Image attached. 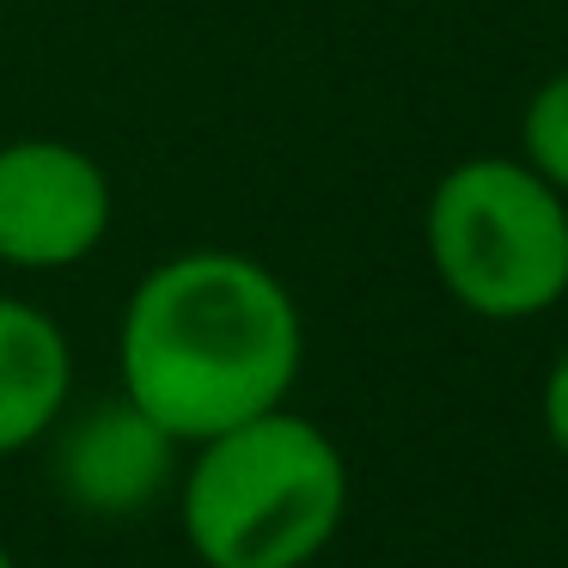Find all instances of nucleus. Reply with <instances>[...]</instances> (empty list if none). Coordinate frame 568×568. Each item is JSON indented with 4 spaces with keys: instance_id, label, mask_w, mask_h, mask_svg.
Wrapping results in <instances>:
<instances>
[{
    "instance_id": "obj_6",
    "label": "nucleus",
    "mask_w": 568,
    "mask_h": 568,
    "mask_svg": "<svg viewBox=\"0 0 568 568\" xmlns=\"http://www.w3.org/2000/svg\"><path fill=\"white\" fill-rule=\"evenodd\" d=\"M74 392L68 331L31 300L0 294V458L50 440Z\"/></svg>"
},
{
    "instance_id": "obj_7",
    "label": "nucleus",
    "mask_w": 568,
    "mask_h": 568,
    "mask_svg": "<svg viewBox=\"0 0 568 568\" xmlns=\"http://www.w3.org/2000/svg\"><path fill=\"white\" fill-rule=\"evenodd\" d=\"M519 160L568 196V74H550L519 116Z\"/></svg>"
},
{
    "instance_id": "obj_8",
    "label": "nucleus",
    "mask_w": 568,
    "mask_h": 568,
    "mask_svg": "<svg viewBox=\"0 0 568 568\" xmlns=\"http://www.w3.org/2000/svg\"><path fill=\"white\" fill-rule=\"evenodd\" d=\"M538 416H544V434H550V446L568 458V348L550 361V373H544Z\"/></svg>"
},
{
    "instance_id": "obj_5",
    "label": "nucleus",
    "mask_w": 568,
    "mask_h": 568,
    "mask_svg": "<svg viewBox=\"0 0 568 568\" xmlns=\"http://www.w3.org/2000/svg\"><path fill=\"white\" fill-rule=\"evenodd\" d=\"M50 470L62 501L99 519L148 514L178 477V440L129 397L62 416L50 434Z\"/></svg>"
},
{
    "instance_id": "obj_4",
    "label": "nucleus",
    "mask_w": 568,
    "mask_h": 568,
    "mask_svg": "<svg viewBox=\"0 0 568 568\" xmlns=\"http://www.w3.org/2000/svg\"><path fill=\"white\" fill-rule=\"evenodd\" d=\"M116 221L111 172L55 135L0 141V263L55 275L99 257Z\"/></svg>"
},
{
    "instance_id": "obj_1",
    "label": "nucleus",
    "mask_w": 568,
    "mask_h": 568,
    "mask_svg": "<svg viewBox=\"0 0 568 568\" xmlns=\"http://www.w3.org/2000/svg\"><path fill=\"white\" fill-rule=\"evenodd\" d=\"M306 361V318L275 270L226 245L153 263L123 300L116 379L178 446L282 409Z\"/></svg>"
},
{
    "instance_id": "obj_2",
    "label": "nucleus",
    "mask_w": 568,
    "mask_h": 568,
    "mask_svg": "<svg viewBox=\"0 0 568 568\" xmlns=\"http://www.w3.org/2000/svg\"><path fill=\"white\" fill-rule=\"evenodd\" d=\"M348 514L343 446L300 409H263L190 446L178 526L202 568H306Z\"/></svg>"
},
{
    "instance_id": "obj_9",
    "label": "nucleus",
    "mask_w": 568,
    "mask_h": 568,
    "mask_svg": "<svg viewBox=\"0 0 568 568\" xmlns=\"http://www.w3.org/2000/svg\"><path fill=\"white\" fill-rule=\"evenodd\" d=\"M0 568H19V562H13V550H7V544H0Z\"/></svg>"
},
{
    "instance_id": "obj_3",
    "label": "nucleus",
    "mask_w": 568,
    "mask_h": 568,
    "mask_svg": "<svg viewBox=\"0 0 568 568\" xmlns=\"http://www.w3.org/2000/svg\"><path fill=\"white\" fill-rule=\"evenodd\" d=\"M422 239L440 287L470 318L519 324L568 294V196L519 153H477L440 172Z\"/></svg>"
}]
</instances>
